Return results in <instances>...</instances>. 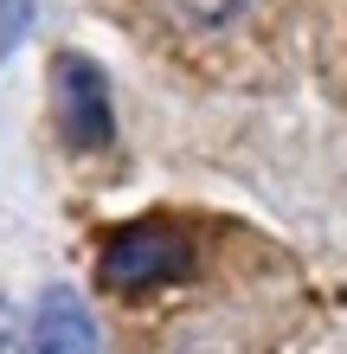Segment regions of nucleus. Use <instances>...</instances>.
Instances as JSON below:
<instances>
[{"instance_id":"1","label":"nucleus","mask_w":347,"mask_h":354,"mask_svg":"<svg viewBox=\"0 0 347 354\" xmlns=\"http://www.w3.org/2000/svg\"><path fill=\"white\" fill-rule=\"evenodd\" d=\"M97 270H103V283L116 297H141V290L180 283L193 270V239L174 219H135V225H122V232L103 239Z\"/></svg>"},{"instance_id":"2","label":"nucleus","mask_w":347,"mask_h":354,"mask_svg":"<svg viewBox=\"0 0 347 354\" xmlns=\"http://www.w3.org/2000/svg\"><path fill=\"white\" fill-rule=\"evenodd\" d=\"M52 97H58V136L71 155H97L116 142V103H110V77L90 65L84 52H58L52 65Z\"/></svg>"},{"instance_id":"3","label":"nucleus","mask_w":347,"mask_h":354,"mask_svg":"<svg viewBox=\"0 0 347 354\" xmlns=\"http://www.w3.org/2000/svg\"><path fill=\"white\" fill-rule=\"evenodd\" d=\"M26 354H103L97 342V316L71 283H52L26 322Z\"/></svg>"},{"instance_id":"4","label":"nucleus","mask_w":347,"mask_h":354,"mask_svg":"<svg viewBox=\"0 0 347 354\" xmlns=\"http://www.w3.org/2000/svg\"><path fill=\"white\" fill-rule=\"evenodd\" d=\"M32 7H39V0H0V65H7V58H13V46L26 39Z\"/></svg>"},{"instance_id":"5","label":"nucleus","mask_w":347,"mask_h":354,"mask_svg":"<svg viewBox=\"0 0 347 354\" xmlns=\"http://www.w3.org/2000/svg\"><path fill=\"white\" fill-rule=\"evenodd\" d=\"M13 335H19V309H13L7 297H0V354L13 348Z\"/></svg>"}]
</instances>
